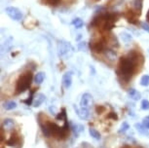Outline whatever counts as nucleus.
I'll return each instance as SVG.
<instances>
[{
  "label": "nucleus",
  "mask_w": 149,
  "mask_h": 148,
  "mask_svg": "<svg viewBox=\"0 0 149 148\" xmlns=\"http://www.w3.org/2000/svg\"><path fill=\"white\" fill-rule=\"evenodd\" d=\"M139 57H141L139 53L132 50L127 56L120 58L116 73L118 79L122 83H129L134 75L139 70V65H142L139 63Z\"/></svg>",
  "instance_id": "nucleus-1"
},
{
  "label": "nucleus",
  "mask_w": 149,
  "mask_h": 148,
  "mask_svg": "<svg viewBox=\"0 0 149 148\" xmlns=\"http://www.w3.org/2000/svg\"><path fill=\"white\" fill-rule=\"evenodd\" d=\"M45 119H46V117H44V120L41 119L40 114L37 117L38 124L40 126L44 136H46V138H55L58 139V140H63V139L68 138L69 127L67 121L64 122V125L63 127H61L56 123Z\"/></svg>",
  "instance_id": "nucleus-2"
},
{
  "label": "nucleus",
  "mask_w": 149,
  "mask_h": 148,
  "mask_svg": "<svg viewBox=\"0 0 149 148\" xmlns=\"http://www.w3.org/2000/svg\"><path fill=\"white\" fill-rule=\"evenodd\" d=\"M32 73L31 71H26L24 73L19 75V77L17 80L16 83V89H15V94H19L24 92H26L27 89L30 88V85L32 83Z\"/></svg>",
  "instance_id": "nucleus-3"
},
{
  "label": "nucleus",
  "mask_w": 149,
  "mask_h": 148,
  "mask_svg": "<svg viewBox=\"0 0 149 148\" xmlns=\"http://www.w3.org/2000/svg\"><path fill=\"white\" fill-rule=\"evenodd\" d=\"M74 53V48L69 42L61 40L58 42V55L60 58L70 57Z\"/></svg>",
  "instance_id": "nucleus-4"
},
{
  "label": "nucleus",
  "mask_w": 149,
  "mask_h": 148,
  "mask_svg": "<svg viewBox=\"0 0 149 148\" xmlns=\"http://www.w3.org/2000/svg\"><path fill=\"white\" fill-rule=\"evenodd\" d=\"M5 12H6V14L10 17L11 19H14V21H16V22L22 21V17H24L22 13L21 12V10L18 9V8H16V7H12V6L7 7L6 9H5Z\"/></svg>",
  "instance_id": "nucleus-5"
},
{
  "label": "nucleus",
  "mask_w": 149,
  "mask_h": 148,
  "mask_svg": "<svg viewBox=\"0 0 149 148\" xmlns=\"http://www.w3.org/2000/svg\"><path fill=\"white\" fill-rule=\"evenodd\" d=\"M93 104H94V99H93L92 94H90L89 93L84 94L80 100V107L90 109L93 106Z\"/></svg>",
  "instance_id": "nucleus-6"
},
{
  "label": "nucleus",
  "mask_w": 149,
  "mask_h": 148,
  "mask_svg": "<svg viewBox=\"0 0 149 148\" xmlns=\"http://www.w3.org/2000/svg\"><path fill=\"white\" fill-rule=\"evenodd\" d=\"M5 143H6L8 146H17V145H21L22 144L21 135L16 132L13 133L12 135H11L10 138L5 141Z\"/></svg>",
  "instance_id": "nucleus-7"
},
{
  "label": "nucleus",
  "mask_w": 149,
  "mask_h": 148,
  "mask_svg": "<svg viewBox=\"0 0 149 148\" xmlns=\"http://www.w3.org/2000/svg\"><path fill=\"white\" fill-rule=\"evenodd\" d=\"M91 49L94 52L97 53V54H100V53H104V51L106 50L104 41H103V40H97L95 42H92V43H91Z\"/></svg>",
  "instance_id": "nucleus-8"
},
{
  "label": "nucleus",
  "mask_w": 149,
  "mask_h": 148,
  "mask_svg": "<svg viewBox=\"0 0 149 148\" xmlns=\"http://www.w3.org/2000/svg\"><path fill=\"white\" fill-rule=\"evenodd\" d=\"M73 107H74V110L76 112L77 116L81 120H87L90 117V109H87V108H83V107H78L76 105H73Z\"/></svg>",
  "instance_id": "nucleus-9"
},
{
  "label": "nucleus",
  "mask_w": 149,
  "mask_h": 148,
  "mask_svg": "<svg viewBox=\"0 0 149 148\" xmlns=\"http://www.w3.org/2000/svg\"><path fill=\"white\" fill-rule=\"evenodd\" d=\"M61 84L64 87V89H68L72 85V72H65L63 75V79H61Z\"/></svg>",
  "instance_id": "nucleus-10"
},
{
  "label": "nucleus",
  "mask_w": 149,
  "mask_h": 148,
  "mask_svg": "<svg viewBox=\"0 0 149 148\" xmlns=\"http://www.w3.org/2000/svg\"><path fill=\"white\" fill-rule=\"evenodd\" d=\"M14 128H15V121L13 119L6 118L3 120V122H2V130L8 132V131L14 130Z\"/></svg>",
  "instance_id": "nucleus-11"
},
{
  "label": "nucleus",
  "mask_w": 149,
  "mask_h": 148,
  "mask_svg": "<svg viewBox=\"0 0 149 148\" xmlns=\"http://www.w3.org/2000/svg\"><path fill=\"white\" fill-rule=\"evenodd\" d=\"M45 99H46V96H45L44 94H41V93H39L37 94L36 96L34 97V99H33V103H32V105L34 107H38V106H40V105L45 101Z\"/></svg>",
  "instance_id": "nucleus-12"
},
{
  "label": "nucleus",
  "mask_w": 149,
  "mask_h": 148,
  "mask_svg": "<svg viewBox=\"0 0 149 148\" xmlns=\"http://www.w3.org/2000/svg\"><path fill=\"white\" fill-rule=\"evenodd\" d=\"M134 128H136V130L140 133V135L149 136V132H148L149 130L146 129L142 124H140V123H136V124H134Z\"/></svg>",
  "instance_id": "nucleus-13"
},
{
  "label": "nucleus",
  "mask_w": 149,
  "mask_h": 148,
  "mask_svg": "<svg viewBox=\"0 0 149 148\" xmlns=\"http://www.w3.org/2000/svg\"><path fill=\"white\" fill-rule=\"evenodd\" d=\"M128 96L134 100H139L141 99V94L139 91H136V89H130L128 91Z\"/></svg>",
  "instance_id": "nucleus-14"
},
{
  "label": "nucleus",
  "mask_w": 149,
  "mask_h": 148,
  "mask_svg": "<svg viewBox=\"0 0 149 148\" xmlns=\"http://www.w3.org/2000/svg\"><path fill=\"white\" fill-rule=\"evenodd\" d=\"M133 7L137 15L139 16L141 14V10H142V0H134L133 2Z\"/></svg>",
  "instance_id": "nucleus-15"
},
{
  "label": "nucleus",
  "mask_w": 149,
  "mask_h": 148,
  "mask_svg": "<svg viewBox=\"0 0 149 148\" xmlns=\"http://www.w3.org/2000/svg\"><path fill=\"white\" fill-rule=\"evenodd\" d=\"M104 55L109 60H114L115 58H116V57H117L116 52L113 51L112 49H106L104 51Z\"/></svg>",
  "instance_id": "nucleus-16"
},
{
  "label": "nucleus",
  "mask_w": 149,
  "mask_h": 148,
  "mask_svg": "<svg viewBox=\"0 0 149 148\" xmlns=\"http://www.w3.org/2000/svg\"><path fill=\"white\" fill-rule=\"evenodd\" d=\"M45 79V73L44 72H37V73L35 74L34 76V83L37 84V85H40V84H42V82L44 81Z\"/></svg>",
  "instance_id": "nucleus-17"
},
{
  "label": "nucleus",
  "mask_w": 149,
  "mask_h": 148,
  "mask_svg": "<svg viewBox=\"0 0 149 148\" xmlns=\"http://www.w3.org/2000/svg\"><path fill=\"white\" fill-rule=\"evenodd\" d=\"M89 133H90V135H91L93 138L95 139V140H100V139L102 138V135H100V132L97 131L95 129H94V128H90Z\"/></svg>",
  "instance_id": "nucleus-18"
},
{
  "label": "nucleus",
  "mask_w": 149,
  "mask_h": 148,
  "mask_svg": "<svg viewBox=\"0 0 149 148\" xmlns=\"http://www.w3.org/2000/svg\"><path fill=\"white\" fill-rule=\"evenodd\" d=\"M71 129H72V131H73V133H74L75 136H76V138H78L79 133L84 131V127H83L82 125H78V124L75 125V124H73V125H72V127H71Z\"/></svg>",
  "instance_id": "nucleus-19"
},
{
  "label": "nucleus",
  "mask_w": 149,
  "mask_h": 148,
  "mask_svg": "<svg viewBox=\"0 0 149 148\" xmlns=\"http://www.w3.org/2000/svg\"><path fill=\"white\" fill-rule=\"evenodd\" d=\"M3 107H4L5 110H8V111L13 110L17 107V103L15 101H13V100H9V101H6L4 103Z\"/></svg>",
  "instance_id": "nucleus-20"
},
{
  "label": "nucleus",
  "mask_w": 149,
  "mask_h": 148,
  "mask_svg": "<svg viewBox=\"0 0 149 148\" xmlns=\"http://www.w3.org/2000/svg\"><path fill=\"white\" fill-rule=\"evenodd\" d=\"M71 24L74 26L75 28H81V27L83 26V24H84V22L80 18H76V19H73Z\"/></svg>",
  "instance_id": "nucleus-21"
},
{
  "label": "nucleus",
  "mask_w": 149,
  "mask_h": 148,
  "mask_svg": "<svg viewBox=\"0 0 149 148\" xmlns=\"http://www.w3.org/2000/svg\"><path fill=\"white\" fill-rule=\"evenodd\" d=\"M140 85L143 86V87H148L149 86V75H143V76L140 78Z\"/></svg>",
  "instance_id": "nucleus-22"
},
{
  "label": "nucleus",
  "mask_w": 149,
  "mask_h": 148,
  "mask_svg": "<svg viewBox=\"0 0 149 148\" xmlns=\"http://www.w3.org/2000/svg\"><path fill=\"white\" fill-rule=\"evenodd\" d=\"M121 37H122L123 41L126 42V43H128V42L132 41V39H133L132 35L129 34V33H127V32H122V33H121Z\"/></svg>",
  "instance_id": "nucleus-23"
},
{
  "label": "nucleus",
  "mask_w": 149,
  "mask_h": 148,
  "mask_svg": "<svg viewBox=\"0 0 149 148\" xmlns=\"http://www.w3.org/2000/svg\"><path fill=\"white\" fill-rule=\"evenodd\" d=\"M33 94H34V89H33V90L30 92V94H29V99H26V100H22V102L26 103L27 105H31L32 103H33V99H34V97H33Z\"/></svg>",
  "instance_id": "nucleus-24"
},
{
  "label": "nucleus",
  "mask_w": 149,
  "mask_h": 148,
  "mask_svg": "<svg viewBox=\"0 0 149 148\" xmlns=\"http://www.w3.org/2000/svg\"><path fill=\"white\" fill-rule=\"evenodd\" d=\"M130 129V125L128 124L127 122H123V124L121 125V127H120V130H119V133H126L127 131Z\"/></svg>",
  "instance_id": "nucleus-25"
},
{
  "label": "nucleus",
  "mask_w": 149,
  "mask_h": 148,
  "mask_svg": "<svg viewBox=\"0 0 149 148\" xmlns=\"http://www.w3.org/2000/svg\"><path fill=\"white\" fill-rule=\"evenodd\" d=\"M141 109L142 110H149V100L148 99H142L141 100Z\"/></svg>",
  "instance_id": "nucleus-26"
},
{
  "label": "nucleus",
  "mask_w": 149,
  "mask_h": 148,
  "mask_svg": "<svg viewBox=\"0 0 149 148\" xmlns=\"http://www.w3.org/2000/svg\"><path fill=\"white\" fill-rule=\"evenodd\" d=\"M61 0H46V3L48 5H51V6H58V5L61 4Z\"/></svg>",
  "instance_id": "nucleus-27"
},
{
  "label": "nucleus",
  "mask_w": 149,
  "mask_h": 148,
  "mask_svg": "<svg viewBox=\"0 0 149 148\" xmlns=\"http://www.w3.org/2000/svg\"><path fill=\"white\" fill-rule=\"evenodd\" d=\"M78 50H79V51H86L87 50L86 42H80V43L78 44Z\"/></svg>",
  "instance_id": "nucleus-28"
},
{
  "label": "nucleus",
  "mask_w": 149,
  "mask_h": 148,
  "mask_svg": "<svg viewBox=\"0 0 149 148\" xmlns=\"http://www.w3.org/2000/svg\"><path fill=\"white\" fill-rule=\"evenodd\" d=\"M105 111V107L103 106V105H97V107H95V112L97 114H102Z\"/></svg>",
  "instance_id": "nucleus-29"
},
{
  "label": "nucleus",
  "mask_w": 149,
  "mask_h": 148,
  "mask_svg": "<svg viewBox=\"0 0 149 148\" xmlns=\"http://www.w3.org/2000/svg\"><path fill=\"white\" fill-rule=\"evenodd\" d=\"M142 125L144 126L147 130H149V116H146L142 119Z\"/></svg>",
  "instance_id": "nucleus-30"
},
{
  "label": "nucleus",
  "mask_w": 149,
  "mask_h": 148,
  "mask_svg": "<svg viewBox=\"0 0 149 148\" xmlns=\"http://www.w3.org/2000/svg\"><path fill=\"white\" fill-rule=\"evenodd\" d=\"M107 118H112L113 120H118V116H117V114L116 113H114V112H111V113H109L108 115H107Z\"/></svg>",
  "instance_id": "nucleus-31"
},
{
  "label": "nucleus",
  "mask_w": 149,
  "mask_h": 148,
  "mask_svg": "<svg viewBox=\"0 0 149 148\" xmlns=\"http://www.w3.org/2000/svg\"><path fill=\"white\" fill-rule=\"evenodd\" d=\"M140 26H141V27H142V29H143V30H145V31L149 32V26H148V24H146V23H141V24H140Z\"/></svg>",
  "instance_id": "nucleus-32"
},
{
  "label": "nucleus",
  "mask_w": 149,
  "mask_h": 148,
  "mask_svg": "<svg viewBox=\"0 0 149 148\" xmlns=\"http://www.w3.org/2000/svg\"><path fill=\"white\" fill-rule=\"evenodd\" d=\"M82 147L83 148H93V146L88 142H82Z\"/></svg>",
  "instance_id": "nucleus-33"
},
{
  "label": "nucleus",
  "mask_w": 149,
  "mask_h": 148,
  "mask_svg": "<svg viewBox=\"0 0 149 148\" xmlns=\"http://www.w3.org/2000/svg\"><path fill=\"white\" fill-rule=\"evenodd\" d=\"M146 19L149 22V10H148V12H147V14H146Z\"/></svg>",
  "instance_id": "nucleus-34"
},
{
  "label": "nucleus",
  "mask_w": 149,
  "mask_h": 148,
  "mask_svg": "<svg viewBox=\"0 0 149 148\" xmlns=\"http://www.w3.org/2000/svg\"><path fill=\"white\" fill-rule=\"evenodd\" d=\"M122 148H131L130 146H128V145H125V146H123Z\"/></svg>",
  "instance_id": "nucleus-35"
},
{
  "label": "nucleus",
  "mask_w": 149,
  "mask_h": 148,
  "mask_svg": "<svg viewBox=\"0 0 149 148\" xmlns=\"http://www.w3.org/2000/svg\"><path fill=\"white\" fill-rule=\"evenodd\" d=\"M95 1H100V0H95Z\"/></svg>",
  "instance_id": "nucleus-36"
},
{
  "label": "nucleus",
  "mask_w": 149,
  "mask_h": 148,
  "mask_svg": "<svg viewBox=\"0 0 149 148\" xmlns=\"http://www.w3.org/2000/svg\"><path fill=\"white\" fill-rule=\"evenodd\" d=\"M148 53H149V50H148Z\"/></svg>",
  "instance_id": "nucleus-37"
}]
</instances>
